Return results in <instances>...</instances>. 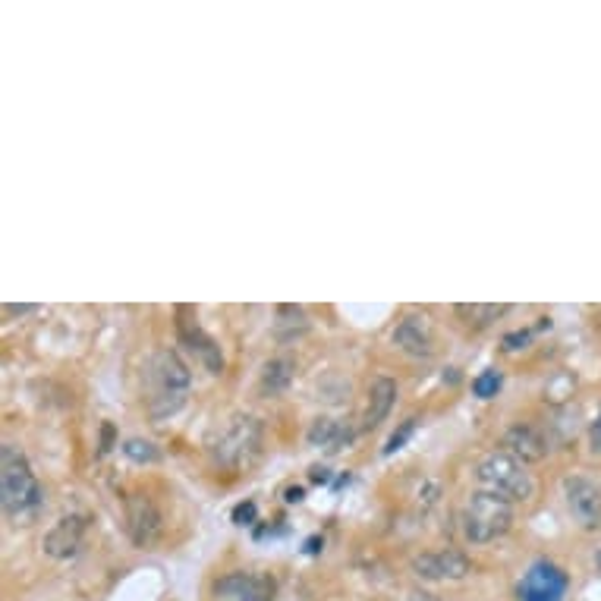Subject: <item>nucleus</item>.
<instances>
[{
    "label": "nucleus",
    "instance_id": "obj_13",
    "mask_svg": "<svg viewBox=\"0 0 601 601\" xmlns=\"http://www.w3.org/2000/svg\"><path fill=\"white\" fill-rule=\"evenodd\" d=\"M501 450H507L510 457H517L520 463H542L548 457V441L535 425L529 422H513L504 438H501Z\"/></svg>",
    "mask_w": 601,
    "mask_h": 601
},
{
    "label": "nucleus",
    "instance_id": "obj_19",
    "mask_svg": "<svg viewBox=\"0 0 601 601\" xmlns=\"http://www.w3.org/2000/svg\"><path fill=\"white\" fill-rule=\"evenodd\" d=\"M284 328H290V340L296 334H303L309 328V318L303 306H277V337L284 334Z\"/></svg>",
    "mask_w": 601,
    "mask_h": 601
},
{
    "label": "nucleus",
    "instance_id": "obj_22",
    "mask_svg": "<svg viewBox=\"0 0 601 601\" xmlns=\"http://www.w3.org/2000/svg\"><path fill=\"white\" fill-rule=\"evenodd\" d=\"M416 425H419V416H410V419H403V422H400V428H397V432H394V435L388 438V444H384V450H381V454H384V457H394L397 450H403V444L413 438Z\"/></svg>",
    "mask_w": 601,
    "mask_h": 601
},
{
    "label": "nucleus",
    "instance_id": "obj_17",
    "mask_svg": "<svg viewBox=\"0 0 601 601\" xmlns=\"http://www.w3.org/2000/svg\"><path fill=\"white\" fill-rule=\"evenodd\" d=\"M293 375H296V362L290 356H274V359H268L265 366H262L259 388H262V394L277 397V394H284L290 384H293Z\"/></svg>",
    "mask_w": 601,
    "mask_h": 601
},
{
    "label": "nucleus",
    "instance_id": "obj_28",
    "mask_svg": "<svg viewBox=\"0 0 601 601\" xmlns=\"http://www.w3.org/2000/svg\"><path fill=\"white\" fill-rule=\"evenodd\" d=\"M309 479L318 482V485H328V482H331V472H328L325 466H312V469H309Z\"/></svg>",
    "mask_w": 601,
    "mask_h": 601
},
{
    "label": "nucleus",
    "instance_id": "obj_4",
    "mask_svg": "<svg viewBox=\"0 0 601 601\" xmlns=\"http://www.w3.org/2000/svg\"><path fill=\"white\" fill-rule=\"evenodd\" d=\"M259 450H262V422L255 416H233L208 441L211 463L224 466V469L249 466L255 457H259Z\"/></svg>",
    "mask_w": 601,
    "mask_h": 601
},
{
    "label": "nucleus",
    "instance_id": "obj_7",
    "mask_svg": "<svg viewBox=\"0 0 601 601\" xmlns=\"http://www.w3.org/2000/svg\"><path fill=\"white\" fill-rule=\"evenodd\" d=\"M567 586H570L567 573L557 567L554 561H545V557H542V561H535L523 573L520 586H517V595H520V601H564Z\"/></svg>",
    "mask_w": 601,
    "mask_h": 601
},
{
    "label": "nucleus",
    "instance_id": "obj_31",
    "mask_svg": "<svg viewBox=\"0 0 601 601\" xmlns=\"http://www.w3.org/2000/svg\"><path fill=\"white\" fill-rule=\"evenodd\" d=\"M410 601H438V595H432V592H410Z\"/></svg>",
    "mask_w": 601,
    "mask_h": 601
},
{
    "label": "nucleus",
    "instance_id": "obj_27",
    "mask_svg": "<svg viewBox=\"0 0 601 601\" xmlns=\"http://www.w3.org/2000/svg\"><path fill=\"white\" fill-rule=\"evenodd\" d=\"M284 501H287V504H303V501H306V488L290 485V488L284 491Z\"/></svg>",
    "mask_w": 601,
    "mask_h": 601
},
{
    "label": "nucleus",
    "instance_id": "obj_8",
    "mask_svg": "<svg viewBox=\"0 0 601 601\" xmlns=\"http://www.w3.org/2000/svg\"><path fill=\"white\" fill-rule=\"evenodd\" d=\"M561 488L570 517L589 532L601 529V485L589 476H567Z\"/></svg>",
    "mask_w": 601,
    "mask_h": 601
},
{
    "label": "nucleus",
    "instance_id": "obj_30",
    "mask_svg": "<svg viewBox=\"0 0 601 601\" xmlns=\"http://www.w3.org/2000/svg\"><path fill=\"white\" fill-rule=\"evenodd\" d=\"M4 312H7V315H29V312H35V306H10V303H7Z\"/></svg>",
    "mask_w": 601,
    "mask_h": 601
},
{
    "label": "nucleus",
    "instance_id": "obj_32",
    "mask_svg": "<svg viewBox=\"0 0 601 601\" xmlns=\"http://www.w3.org/2000/svg\"><path fill=\"white\" fill-rule=\"evenodd\" d=\"M595 564H598V570H601V551L595 554Z\"/></svg>",
    "mask_w": 601,
    "mask_h": 601
},
{
    "label": "nucleus",
    "instance_id": "obj_23",
    "mask_svg": "<svg viewBox=\"0 0 601 601\" xmlns=\"http://www.w3.org/2000/svg\"><path fill=\"white\" fill-rule=\"evenodd\" d=\"M255 517H259V507H255V501H243L233 507V523L236 526H252Z\"/></svg>",
    "mask_w": 601,
    "mask_h": 601
},
{
    "label": "nucleus",
    "instance_id": "obj_3",
    "mask_svg": "<svg viewBox=\"0 0 601 601\" xmlns=\"http://www.w3.org/2000/svg\"><path fill=\"white\" fill-rule=\"evenodd\" d=\"M460 523H463V535L466 542L472 545H491L498 542L501 535L510 532L513 526V504L495 491H472L463 504V513H460Z\"/></svg>",
    "mask_w": 601,
    "mask_h": 601
},
{
    "label": "nucleus",
    "instance_id": "obj_24",
    "mask_svg": "<svg viewBox=\"0 0 601 601\" xmlns=\"http://www.w3.org/2000/svg\"><path fill=\"white\" fill-rule=\"evenodd\" d=\"M529 343H532V331H510V334H504V350L507 353L526 350Z\"/></svg>",
    "mask_w": 601,
    "mask_h": 601
},
{
    "label": "nucleus",
    "instance_id": "obj_18",
    "mask_svg": "<svg viewBox=\"0 0 601 601\" xmlns=\"http://www.w3.org/2000/svg\"><path fill=\"white\" fill-rule=\"evenodd\" d=\"M454 312L466 321L469 328H491L501 315H507V306H495V303H457Z\"/></svg>",
    "mask_w": 601,
    "mask_h": 601
},
{
    "label": "nucleus",
    "instance_id": "obj_5",
    "mask_svg": "<svg viewBox=\"0 0 601 601\" xmlns=\"http://www.w3.org/2000/svg\"><path fill=\"white\" fill-rule=\"evenodd\" d=\"M476 479L485 491H495V495L513 501L529 504L535 498V479L526 469V463H520L517 457H510L507 450H491L485 454L476 466Z\"/></svg>",
    "mask_w": 601,
    "mask_h": 601
},
{
    "label": "nucleus",
    "instance_id": "obj_6",
    "mask_svg": "<svg viewBox=\"0 0 601 601\" xmlns=\"http://www.w3.org/2000/svg\"><path fill=\"white\" fill-rule=\"evenodd\" d=\"M391 340H394L397 350H403L406 356H416V359H428V356H435V350H438L435 321H432V315L419 312V309L406 312V315L397 321V328H394Z\"/></svg>",
    "mask_w": 601,
    "mask_h": 601
},
{
    "label": "nucleus",
    "instance_id": "obj_11",
    "mask_svg": "<svg viewBox=\"0 0 601 601\" xmlns=\"http://www.w3.org/2000/svg\"><path fill=\"white\" fill-rule=\"evenodd\" d=\"M211 595H214V601H271L274 586L268 576L236 570V573L214 579Z\"/></svg>",
    "mask_w": 601,
    "mask_h": 601
},
{
    "label": "nucleus",
    "instance_id": "obj_21",
    "mask_svg": "<svg viewBox=\"0 0 601 601\" xmlns=\"http://www.w3.org/2000/svg\"><path fill=\"white\" fill-rule=\"evenodd\" d=\"M501 384H504V375L498 369H485L476 381H472V394L479 400H491V397H498Z\"/></svg>",
    "mask_w": 601,
    "mask_h": 601
},
{
    "label": "nucleus",
    "instance_id": "obj_25",
    "mask_svg": "<svg viewBox=\"0 0 601 601\" xmlns=\"http://www.w3.org/2000/svg\"><path fill=\"white\" fill-rule=\"evenodd\" d=\"M589 450L595 457H601V410H598V416L589 422Z\"/></svg>",
    "mask_w": 601,
    "mask_h": 601
},
{
    "label": "nucleus",
    "instance_id": "obj_12",
    "mask_svg": "<svg viewBox=\"0 0 601 601\" xmlns=\"http://www.w3.org/2000/svg\"><path fill=\"white\" fill-rule=\"evenodd\" d=\"M126 529H130V539L139 548H148L158 542L164 523H161V513L152 504V498H145V495L126 498Z\"/></svg>",
    "mask_w": 601,
    "mask_h": 601
},
{
    "label": "nucleus",
    "instance_id": "obj_10",
    "mask_svg": "<svg viewBox=\"0 0 601 601\" xmlns=\"http://www.w3.org/2000/svg\"><path fill=\"white\" fill-rule=\"evenodd\" d=\"M413 573L428 579V583H447V579H466L472 573L469 557L457 548L428 551L413 557Z\"/></svg>",
    "mask_w": 601,
    "mask_h": 601
},
{
    "label": "nucleus",
    "instance_id": "obj_2",
    "mask_svg": "<svg viewBox=\"0 0 601 601\" xmlns=\"http://www.w3.org/2000/svg\"><path fill=\"white\" fill-rule=\"evenodd\" d=\"M145 388H148V413L152 419L177 416L186 403L192 372L174 350H158L145 362Z\"/></svg>",
    "mask_w": 601,
    "mask_h": 601
},
{
    "label": "nucleus",
    "instance_id": "obj_15",
    "mask_svg": "<svg viewBox=\"0 0 601 601\" xmlns=\"http://www.w3.org/2000/svg\"><path fill=\"white\" fill-rule=\"evenodd\" d=\"M394 400H397V384L391 378H375L369 384V397H366V410H362V432H372V428H378L384 419L391 416L394 410Z\"/></svg>",
    "mask_w": 601,
    "mask_h": 601
},
{
    "label": "nucleus",
    "instance_id": "obj_1",
    "mask_svg": "<svg viewBox=\"0 0 601 601\" xmlns=\"http://www.w3.org/2000/svg\"><path fill=\"white\" fill-rule=\"evenodd\" d=\"M0 504H4L7 520L16 526L35 523L45 507V488L38 485L26 450L13 441H4L0 447Z\"/></svg>",
    "mask_w": 601,
    "mask_h": 601
},
{
    "label": "nucleus",
    "instance_id": "obj_26",
    "mask_svg": "<svg viewBox=\"0 0 601 601\" xmlns=\"http://www.w3.org/2000/svg\"><path fill=\"white\" fill-rule=\"evenodd\" d=\"M111 447H114V425L104 422V425H101V454H107Z\"/></svg>",
    "mask_w": 601,
    "mask_h": 601
},
{
    "label": "nucleus",
    "instance_id": "obj_9",
    "mask_svg": "<svg viewBox=\"0 0 601 601\" xmlns=\"http://www.w3.org/2000/svg\"><path fill=\"white\" fill-rule=\"evenodd\" d=\"M189 315V309L186 306H180L177 309V337H180V343L189 350V353H196V359L202 362V366L211 372V375H221L224 372V353H221V347H218V340H214L202 325H199V318L192 315V318H186Z\"/></svg>",
    "mask_w": 601,
    "mask_h": 601
},
{
    "label": "nucleus",
    "instance_id": "obj_29",
    "mask_svg": "<svg viewBox=\"0 0 601 601\" xmlns=\"http://www.w3.org/2000/svg\"><path fill=\"white\" fill-rule=\"evenodd\" d=\"M321 545H325V539H321V535H312V539L306 542V554H318Z\"/></svg>",
    "mask_w": 601,
    "mask_h": 601
},
{
    "label": "nucleus",
    "instance_id": "obj_14",
    "mask_svg": "<svg viewBox=\"0 0 601 601\" xmlns=\"http://www.w3.org/2000/svg\"><path fill=\"white\" fill-rule=\"evenodd\" d=\"M85 517H63L57 520L48 535H45V554L48 557H57V561H70V557L82 548V539H85Z\"/></svg>",
    "mask_w": 601,
    "mask_h": 601
},
{
    "label": "nucleus",
    "instance_id": "obj_20",
    "mask_svg": "<svg viewBox=\"0 0 601 601\" xmlns=\"http://www.w3.org/2000/svg\"><path fill=\"white\" fill-rule=\"evenodd\" d=\"M123 454L130 457L133 463H158L161 460V450L152 441H142V438H130L123 444Z\"/></svg>",
    "mask_w": 601,
    "mask_h": 601
},
{
    "label": "nucleus",
    "instance_id": "obj_16",
    "mask_svg": "<svg viewBox=\"0 0 601 601\" xmlns=\"http://www.w3.org/2000/svg\"><path fill=\"white\" fill-rule=\"evenodd\" d=\"M353 428L343 425L340 419H331V416H318L309 428V444L312 447H325V450H343L347 444H353Z\"/></svg>",
    "mask_w": 601,
    "mask_h": 601
}]
</instances>
